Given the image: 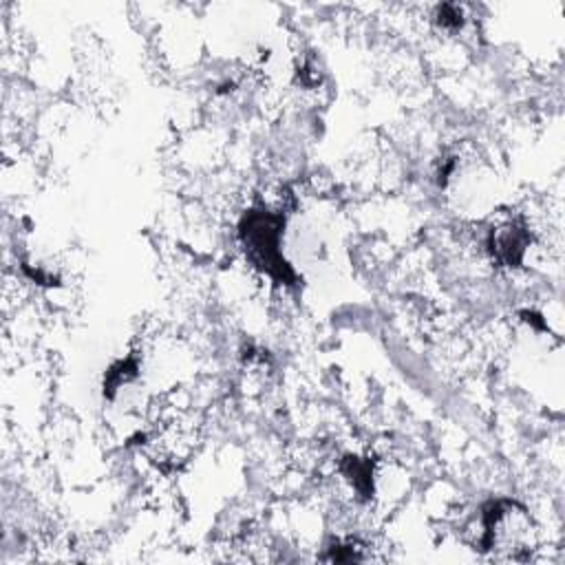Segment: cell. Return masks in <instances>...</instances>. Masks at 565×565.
<instances>
[{
	"instance_id": "obj_1",
	"label": "cell",
	"mask_w": 565,
	"mask_h": 565,
	"mask_svg": "<svg viewBox=\"0 0 565 565\" xmlns=\"http://www.w3.org/2000/svg\"><path fill=\"white\" fill-rule=\"evenodd\" d=\"M532 519L527 512L512 501H497L483 512V536L481 550L497 554V558L521 561L532 550Z\"/></svg>"
},
{
	"instance_id": "obj_2",
	"label": "cell",
	"mask_w": 565,
	"mask_h": 565,
	"mask_svg": "<svg viewBox=\"0 0 565 565\" xmlns=\"http://www.w3.org/2000/svg\"><path fill=\"white\" fill-rule=\"evenodd\" d=\"M282 232V218L269 212H249L241 225V238L249 258L276 280H291L294 274L280 256L278 243Z\"/></svg>"
},
{
	"instance_id": "obj_3",
	"label": "cell",
	"mask_w": 565,
	"mask_h": 565,
	"mask_svg": "<svg viewBox=\"0 0 565 565\" xmlns=\"http://www.w3.org/2000/svg\"><path fill=\"white\" fill-rule=\"evenodd\" d=\"M527 234L523 227H516V225H505L503 230L497 232L492 245H494V252L501 260H505L508 265H516L521 263L523 258V252L527 247Z\"/></svg>"
}]
</instances>
